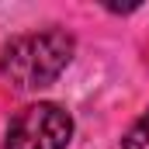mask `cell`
Segmentation results:
<instances>
[{"label":"cell","mask_w":149,"mask_h":149,"mask_svg":"<svg viewBox=\"0 0 149 149\" xmlns=\"http://www.w3.org/2000/svg\"><path fill=\"white\" fill-rule=\"evenodd\" d=\"M76 38L63 28H45L31 35H17L0 49V76L14 90L52 87L73 63Z\"/></svg>","instance_id":"1"},{"label":"cell","mask_w":149,"mask_h":149,"mask_svg":"<svg viewBox=\"0 0 149 149\" xmlns=\"http://www.w3.org/2000/svg\"><path fill=\"white\" fill-rule=\"evenodd\" d=\"M70 139L73 114L56 101H35L7 121L3 149H66Z\"/></svg>","instance_id":"2"},{"label":"cell","mask_w":149,"mask_h":149,"mask_svg":"<svg viewBox=\"0 0 149 149\" xmlns=\"http://www.w3.org/2000/svg\"><path fill=\"white\" fill-rule=\"evenodd\" d=\"M121 149H149V108L139 114V118H135V125L125 132Z\"/></svg>","instance_id":"3"}]
</instances>
